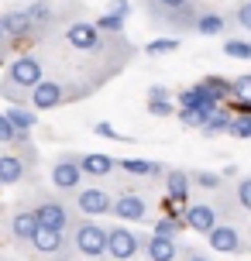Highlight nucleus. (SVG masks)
Instances as JSON below:
<instances>
[{"mask_svg": "<svg viewBox=\"0 0 251 261\" xmlns=\"http://www.w3.org/2000/svg\"><path fill=\"white\" fill-rule=\"evenodd\" d=\"M175 103H179V110H189V114H213V110L220 107V103L210 96V93L199 86V83L179 93V96H175Z\"/></svg>", "mask_w": 251, "mask_h": 261, "instance_id": "13", "label": "nucleus"}, {"mask_svg": "<svg viewBox=\"0 0 251 261\" xmlns=\"http://www.w3.org/2000/svg\"><path fill=\"white\" fill-rule=\"evenodd\" d=\"M175 48H179V38H155L145 52L148 55H169V52H175Z\"/></svg>", "mask_w": 251, "mask_h": 261, "instance_id": "35", "label": "nucleus"}, {"mask_svg": "<svg viewBox=\"0 0 251 261\" xmlns=\"http://www.w3.org/2000/svg\"><path fill=\"white\" fill-rule=\"evenodd\" d=\"M145 258L148 261H175L179 258V241L175 237H162V234L145 237Z\"/></svg>", "mask_w": 251, "mask_h": 261, "instance_id": "17", "label": "nucleus"}, {"mask_svg": "<svg viewBox=\"0 0 251 261\" xmlns=\"http://www.w3.org/2000/svg\"><path fill=\"white\" fill-rule=\"evenodd\" d=\"M0 261H7V258H0Z\"/></svg>", "mask_w": 251, "mask_h": 261, "instance_id": "41", "label": "nucleus"}, {"mask_svg": "<svg viewBox=\"0 0 251 261\" xmlns=\"http://www.w3.org/2000/svg\"><path fill=\"white\" fill-rule=\"evenodd\" d=\"M199 86L210 93L217 103H224V100H231V96H234V90H231V79H224V76H203V79H199Z\"/></svg>", "mask_w": 251, "mask_h": 261, "instance_id": "24", "label": "nucleus"}, {"mask_svg": "<svg viewBox=\"0 0 251 261\" xmlns=\"http://www.w3.org/2000/svg\"><path fill=\"white\" fill-rule=\"evenodd\" d=\"M186 227L183 217H175V213H169V217H162V220H155V234L162 237H179V230Z\"/></svg>", "mask_w": 251, "mask_h": 261, "instance_id": "28", "label": "nucleus"}, {"mask_svg": "<svg viewBox=\"0 0 251 261\" xmlns=\"http://www.w3.org/2000/svg\"><path fill=\"white\" fill-rule=\"evenodd\" d=\"M41 223L35 220V213L28 206H21L17 213H11V237L17 241V244H31L35 241V234H38Z\"/></svg>", "mask_w": 251, "mask_h": 261, "instance_id": "15", "label": "nucleus"}, {"mask_svg": "<svg viewBox=\"0 0 251 261\" xmlns=\"http://www.w3.org/2000/svg\"><path fill=\"white\" fill-rule=\"evenodd\" d=\"M189 179H193L199 189H210V193L224 186V179H220V175H213V172H199V169H196V172H189Z\"/></svg>", "mask_w": 251, "mask_h": 261, "instance_id": "31", "label": "nucleus"}, {"mask_svg": "<svg viewBox=\"0 0 251 261\" xmlns=\"http://www.w3.org/2000/svg\"><path fill=\"white\" fill-rule=\"evenodd\" d=\"M213 251H220V254H241V251L248 248V237L241 230V223H231V220H220L213 227L210 234H207Z\"/></svg>", "mask_w": 251, "mask_h": 261, "instance_id": "9", "label": "nucleus"}, {"mask_svg": "<svg viewBox=\"0 0 251 261\" xmlns=\"http://www.w3.org/2000/svg\"><path fill=\"white\" fill-rule=\"evenodd\" d=\"M24 11H28V17L35 21V28H45V24H52V7H48L45 0H35V4H28Z\"/></svg>", "mask_w": 251, "mask_h": 261, "instance_id": "27", "label": "nucleus"}, {"mask_svg": "<svg viewBox=\"0 0 251 261\" xmlns=\"http://www.w3.org/2000/svg\"><path fill=\"white\" fill-rule=\"evenodd\" d=\"M110 14H120V17H128V14H131V0H110Z\"/></svg>", "mask_w": 251, "mask_h": 261, "instance_id": "38", "label": "nucleus"}, {"mask_svg": "<svg viewBox=\"0 0 251 261\" xmlns=\"http://www.w3.org/2000/svg\"><path fill=\"white\" fill-rule=\"evenodd\" d=\"M234 199L244 213H251V175H241L238 186H234Z\"/></svg>", "mask_w": 251, "mask_h": 261, "instance_id": "30", "label": "nucleus"}, {"mask_svg": "<svg viewBox=\"0 0 251 261\" xmlns=\"http://www.w3.org/2000/svg\"><path fill=\"white\" fill-rule=\"evenodd\" d=\"M145 251V237L134 234L131 227H107V254L114 261H131Z\"/></svg>", "mask_w": 251, "mask_h": 261, "instance_id": "4", "label": "nucleus"}, {"mask_svg": "<svg viewBox=\"0 0 251 261\" xmlns=\"http://www.w3.org/2000/svg\"><path fill=\"white\" fill-rule=\"evenodd\" d=\"M0 41H7V31H4V14H0Z\"/></svg>", "mask_w": 251, "mask_h": 261, "instance_id": "40", "label": "nucleus"}, {"mask_svg": "<svg viewBox=\"0 0 251 261\" xmlns=\"http://www.w3.org/2000/svg\"><path fill=\"white\" fill-rule=\"evenodd\" d=\"M41 79H45V69H41V59L38 55H21V59H14L11 69H7V76L0 83V93L14 100V103H24L31 90L38 86Z\"/></svg>", "mask_w": 251, "mask_h": 261, "instance_id": "2", "label": "nucleus"}, {"mask_svg": "<svg viewBox=\"0 0 251 261\" xmlns=\"http://www.w3.org/2000/svg\"><path fill=\"white\" fill-rule=\"evenodd\" d=\"M35 254L45 261H69V251H72V241H69L62 230H52V227H38V234L31 241Z\"/></svg>", "mask_w": 251, "mask_h": 261, "instance_id": "7", "label": "nucleus"}, {"mask_svg": "<svg viewBox=\"0 0 251 261\" xmlns=\"http://www.w3.org/2000/svg\"><path fill=\"white\" fill-rule=\"evenodd\" d=\"M231 90H234V100H251V72L231 79Z\"/></svg>", "mask_w": 251, "mask_h": 261, "instance_id": "34", "label": "nucleus"}, {"mask_svg": "<svg viewBox=\"0 0 251 261\" xmlns=\"http://www.w3.org/2000/svg\"><path fill=\"white\" fill-rule=\"evenodd\" d=\"M80 169H83V175L104 179V175H110V172L117 169V158H114V155H104V151H90V155L80 158Z\"/></svg>", "mask_w": 251, "mask_h": 261, "instance_id": "19", "label": "nucleus"}, {"mask_svg": "<svg viewBox=\"0 0 251 261\" xmlns=\"http://www.w3.org/2000/svg\"><path fill=\"white\" fill-rule=\"evenodd\" d=\"M104 31L90 21H72L66 28V41L72 48H80V52H96V48H104V38H100Z\"/></svg>", "mask_w": 251, "mask_h": 261, "instance_id": "11", "label": "nucleus"}, {"mask_svg": "<svg viewBox=\"0 0 251 261\" xmlns=\"http://www.w3.org/2000/svg\"><path fill=\"white\" fill-rule=\"evenodd\" d=\"M93 130L100 134V138H114V141H124L117 130H114V124H107V120H100V124H93Z\"/></svg>", "mask_w": 251, "mask_h": 261, "instance_id": "37", "label": "nucleus"}, {"mask_svg": "<svg viewBox=\"0 0 251 261\" xmlns=\"http://www.w3.org/2000/svg\"><path fill=\"white\" fill-rule=\"evenodd\" d=\"M69 241H72V251L83 254V258H104L107 254V227L86 217V220H72L69 227Z\"/></svg>", "mask_w": 251, "mask_h": 261, "instance_id": "3", "label": "nucleus"}, {"mask_svg": "<svg viewBox=\"0 0 251 261\" xmlns=\"http://www.w3.org/2000/svg\"><path fill=\"white\" fill-rule=\"evenodd\" d=\"M72 96H80L76 90H69L62 79H41L38 86L31 90V96H28V103L35 107V110H55V107H62V103H69Z\"/></svg>", "mask_w": 251, "mask_h": 261, "instance_id": "5", "label": "nucleus"}, {"mask_svg": "<svg viewBox=\"0 0 251 261\" xmlns=\"http://www.w3.org/2000/svg\"><path fill=\"white\" fill-rule=\"evenodd\" d=\"M193 31L203 35V38H217V35H224V31H227V17L220 11H199Z\"/></svg>", "mask_w": 251, "mask_h": 261, "instance_id": "20", "label": "nucleus"}, {"mask_svg": "<svg viewBox=\"0 0 251 261\" xmlns=\"http://www.w3.org/2000/svg\"><path fill=\"white\" fill-rule=\"evenodd\" d=\"M114 217H120V220H145L148 217V203H145V196H138V193H120L117 199H114V210H110Z\"/></svg>", "mask_w": 251, "mask_h": 261, "instance_id": "14", "label": "nucleus"}, {"mask_svg": "<svg viewBox=\"0 0 251 261\" xmlns=\"http://www.w3.org/2000/svg\"><path fill=\"white\" fill-rule=\"evenodd\" d=\"M83 182V169L76 155H59L52 162V189L55 193H76Z\"/></svg>", "mask_w": 251, "mask_h": 261, "instance_id": "10", "label": "nucleus"}, {"mask_svg": "<svg viewBox=\"0 0 251 261\" xmlns=\"http://www.w3.org/2000/svg\"><path fill=\"white\" fill-rule=\"evenodd\" d=\"M0 144H28V130H17L7 114H0Z\"/></svg>", "mask_w": 251, "mask_h": 261, "instance_id": "26", "label": "nucleus"}, {"mask_svg": "<svg viewBox=\"0 0 251 261\" xmlns=\"http://www.w3.org/2000/svg\"><path fill=\"white\" fill-rule=\"evenodd\" d=\"M7 117H11V124L17 130H28V134H31V127L38 124V110H35V107H24V103H14L11 110H7Z\"/></svg>", "mask_w": 251, "mask_h": 261, "instance_id": "23", "label": "nucleus"}, {"mask_svg": "<svg viewBox=\"0 0 251 261\" xmlns=\"http://www.w3.org/2000/svg\"><path fill=\"white\" fill-rule=\"evenodd\" d=\"M224 55H231V59H244V62H248V59H251V41L231 38V41L224 45Z\"/></svg>", "mask_w": 251, "mask_h": 261, "instance_id": "32", "label": "nucleus"}, {"mask_svg": "<svg viewBox=\"0 0 251 261\" xmlns=\"http://www.w3.org/2000/svg\"><path fill=\"white\" fill-rule=\"evenodd\" d=\"M231 120H234V114H227L224 107H217V110H213L210 117H207V124H203V134H207V138H213V134H227V130H231Z\"/></svg>", "mask_w": 251, "mask_h": 261, "instance_id": "25", "label": "nucleus"}, {"mask_svg": "<svg viewBox=\"0 0 251 261\" xmlns=\"http://www.w3.org/2000/svg\"><path fill=\"white\" fill-rule=\"evenodd\" d=\"M189 189H193V179H189L186 169H169L165 172V196H169V203L183 206L186 199H189Z\"/></svg>", "mask_w": 251, "mask_h": 261, "instance_id": "16", "label": "nucleus"}, {"mask_svg": "<svg viewBox=\"0 0 251 261\" xmlns=\"http://www.w3.org/2000/svg\"><path fill=\"white\" fill-rule=\"evenodd\" d=\"M227 134H234V138H251V114H234Z\"/></svg>", "mask_w": 251, "mask_h": 261, "instance_id": "33", "label": "nucleus"}, {"mask_svg": "<svg viewBox=\"0 0 251 261\" xmlns=\"http://www.w3.org/2000/svg\"><path fill=\"white\" fill-rule=\"evenodd\" d=\"M72 206L80 210L83 217H107L110 210H114V196L107 193L104 186H83V189H76V196H72Z\"/></svg>", "mask_w": 251, "mask_h": 261, "instance_id": "8", "label": "nucleus"}, {"mask_svg": "<svg viewBox=\"0 0 251 261\" xmlns=\"http://www.w3.org/2000/svg\"><path fill=\"white\" fill-rule=\"evenodd\" d=\"M4 31H7V41H24V38H31L38 28L28 17V11H7L4 14Z\"/></svg>", "mask_w": 251, "mask_h": 261, "instance_id": "18", "label": "nucleus"}, {"mask_svg": "<svg viewBox=\"0 0 251 261\" xmlns=\"http://www.w3.org/2000/svg\"><path fill=\"white\" fill-rule=\"evenodd\" d=\"M183 261H213V258L207 254V251H199V248H189V251L183 254Z\"/></svg>", "mask_w": 251, "mask_h": 261, "instance_id": "39", "label": "nucleus"}, {"mask_svg": "<svg viewBox=\"0 0 251 261\" xmlns=\"http://www.w3.org/2000/svg\"><path fill=\"white\" fill-rule=\"evenodd\" d=\"M148 114L152 117H172L175 114V103L169 100V90L165 86H152L148 90Z\"/></svg>", "mask_w": 251, "mask_h": 261, "instance_id": "22", "label": "nucleus"}, {"mask_svg": "<svg viewBox=\"0 0 251 261\" xmlns=\"http://www.w3.org/2000/svg\"><path fill=\"white\" fill-rule=\"evenodd\" d=\"M141 4H145L152 24L165 28V31H193L199 11H203L196 0H141Z\"/></svg>", "mask_w": 251, "mask_h": 261, "instance_id": "1", "label": "nucleus"}, {"mask_svg": "<svg viewBox=\"0 0 251 261\" xmlns=\"http://www.w3.org/2000/svg\"><path fill=\"white\" fill-rule=\"evenodd\" d=\"M183 220H186L189 230H196V234H210L213 227L220 223V213H217L213 203H189V206L183 210Z\"/></svg>", "mask_w": 251, "mask_h": 261, "instance_id": "12", "label": "nucleus"}, {"mask_svg": "<svg viewBox=\"0 0 251 261\" xmlns=\"http://www.w3.org/2000/svg\"><path fill=\"white\" fill-rule=\"evenodd\" d=\"M124 21H128V17H120V14H110V11H107L104 17L96 21V28H100L104 35H110V38H114V35H120V31H124Z\"/></svg>", "mask_w": 251, "mask_h": 261, "instance_id": "29", "label": "nucleus"}, {"mask_svg": "<svg viewBox=\"0 0 251 261\" xmlns=\"http://www.w3.org/2000/svg\"><path fill=\"white\" fill-rule=\"evenodd\" d=\"M24 162H21V155H0V186H17L21 179H24Z\"/></svg>", "mask_w": 251, "mask_h": 261, "instance_id": "21", "label": "nucleus"}, {"mask_svg": "<svg viewBox=\"0 0 251 261\" xmlns=\"http://www.w3.org/2000/svg\"><path fill=\"white\" fill-rule=\"evenodd\" d=\"M234 17H238V24L244 28V31H251V0H241L238 11H234Z\"/></svg>", "mask_w": 251, "mask_h": 261, "instance_id": "36", "label": "nucleus"}, {"mask_svg": "<svg viewBox=\"0 0 251 261\" xmlns=\"http://www.w3.org/2000/svg\"><path fill=\"white\" fill-rule=\"evenodd\" d=\"M28 210L35 213V220H38L41 227H52V230H62V234L72 227V213H69V206L59 196H41L38 203L28 206Z\"/></svg>", "mask_w": 251, "mask_h": 261, "instance_id": "6", "label": "nucleus"}]
</instances>
